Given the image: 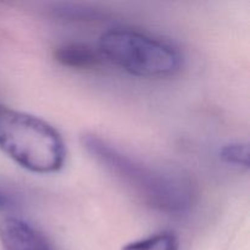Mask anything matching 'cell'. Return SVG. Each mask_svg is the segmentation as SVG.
Returning <instances> with one entry per match:
<instances>
[{
	"label": "cell",
	"instance_id": "obj_3",
	"mask_svg": "<svg viewBox=\"0 0 250 250\" xmlns=\"http://www.w3.org/2000/svg\"><path fill=\"white\" fill-rule=\"evenodd\" d=\"M99 53L129 75L142 78L171 77L182 63L181 54L171 44L129 28H112L103 33Z\"/></svg>",
	"mask_w": 250,
	"mask_h": 250
},
{
	"label": "cell",
	"instance_id": "obj_5",
	"mask_svg": "<svg viewBox=\"0 0 250 250\" xmlns=\"http://www.w3.org/2000/svg\"><path fill=\"white\" fill-rule=\"evenodd\" d=\"M54 58L60 65L76 70H90L100 65L103 56L85 44H65L59 46Z\"/></svg>",
	"mask_w": 250,
	"mask_h": 250
},
{
	"label": "cell",
	"instance_id": "obj_7",
	"mask_svg": "<svg viewBox=\"0 0 250 250\" xmlns=\"http://www.w3.org/2000/svg\"><path fill=\"white\" fill-rule=\"evenodd\" d=\"M220 159L239 170L249 168V146L247 143H229L220 149Z\"/></svg>",
	"mask_w": 250,
	"mask_h": 250
},
{
	"label": "cell",
	"instance_id": "obj_2",
	"mask_svg": "<svg viewBox=\"0 0 250 250\" xmlns=\"http://www.w3.org/2000/svg\"><path fill=\"white\" fill-rule=\"evenodd\" d=\"M0 150L34 173H54L66 160L61 134L44 120L0 105Z\"/></svg>",
	"mask_w": 250,
	"mask_h": 250
},
{
	"label": "cell",
	"instance_id": "obj_4",
	"mask_svg": "<svg viewBox=\"0 0 250 250\" xmlns=\"http://www.w3.org/2000/svg\"><path fill=\"white\" fill-rule=\"evenodd\" d=\"M0 243L4 250H54L43 233L17 217L0 221Z\"/></svg>",
	"mask_w": 250,
	"mask_h": 250
},
{
	"label": "cell",
	"instance_id": "obj_1",
	"mask_svg": "<svg viewBox=\"0 0 250 250\" xmlns=\"http://www.w3.org/2000/svg\"><path fill=\"white\" fill-rule=\"evenodd\" d=\"M82 146L95 161L153 209L181 215L189 211L194 204L195 186L186 173L136 160L94 134L83 136Z\"/></svg>",
	"mask_w": 250,
	"mask_h": 250
},
{
	"label": "cell",
	"instance_id": "obj_8",
	"mask_svg": "<svg viewBox=\"0 0 250 250\" xmlns=\"http://www.w3.org/2000/svg\"><path fill=\"white\" fill-rule=\"evenodd\" d=\"M6 203H7L6 198H5L4 195H2L1 193H0V209H1V208H4V207H5V205H6Z\"/></svg>",
	"mask_w": 250,
	"mask_h": 250
},
{
	"label": "cell",
	"instance_id": "obj_6",
	"mask_svg": "<svg viewBox=\"0 0 250 250\" xmlns=\"http://www.w3.org/2000/svg\"><path fill=\"white\" fill-rule=\"evenodd\" d=\"M121 250H178V239L171 232H160L128 243Z\"/></svg>",
	"mask_w": 250,
	"mask_h": 250
}]
</instances>
